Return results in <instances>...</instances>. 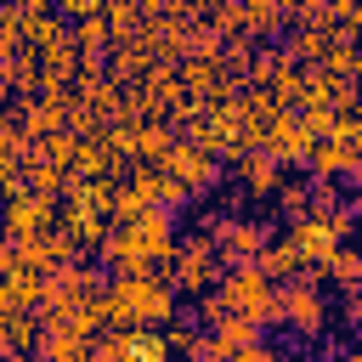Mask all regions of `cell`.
I'll list each match as a JSON object with an SVG mask.
<instances>
[{
    "label": "cell",
    "instance_id": "cell-1",
    "mask_svg": "<svg viewBox=\"0 0 362 362\" xmlns=\"http://www.w3.org/2000/svg\"><path fill=\"white\" fill-rule=\"evenodd\" d=\"M102 311H107V328H164V322H175L181 294L158 272H147V277H107Z\"/></svg>",
    "mask_w": 362,
    "mask_h": 362
},
{
    "label": "cell",
    "instance_id": "cell-2",
    "mask_svg": "<svg viewBox=\"0 0 362 362\" xmlns=\"http://www.w3.org/2000/svg\"><path fill=\"white\" fill-rule=\"evenodd\" d=\"M215 294L226 300V311H232V317H249L260 334L283 322V305H277V283H272L260 266H232V272H221Z\"/></svg>",
    "mask_w": 362,
    "mask_h": 362
},
{
    "label": "cell",
    "instance_id": "cell-3",
    "mask_svg": "<svg viewBox=\"0 0 362 362\" xmlns=\"http://www.w3.org/2000/svg\"><path fill=\"white\" fill-rule=\"evenodd\" d=\"M277 305H283V322L288 334L300 339H322L328 334V300H322V266H305L300 277L277 283Z\"/></svg>",
    "mask_w": 362,
    "mask_h": 362
},
{
    "label": "cell",
    "instance_id": "cell-4",
    "mask_svg": "<svg viewBox=\"0 0 362 362\" xmlns=\"http://www.w3.org/2000/svg\"><path fill=\"white\" fill-rule=\"evenodd\" d=\"M164 283L175 288V294H209L215 283H221V255H215V243L204 238V232H192V238H175V255H170V272H164Z\"/></svg>",
    "mask_w": 362,
    "mask_h": 362
},
{
    "label": "cell",
    "instance_id": "cell-5",
    "mask_svg": "<svg viewBox=\"0 0 362 362\" xmlns=\"http://www.w3.org/2000/svg\"><path fill=\"white\" fill-rule=\"evenodd\" d=\"M51 226H57V204L40 198V192H17V198H6V209H0V238H6V243L40 238V232H51Z\"/></svg>",
    "mask_w": 362,
    "mask_h": 362
},
{
    "label": "cell",
    "instance_id": "cell-6",
    "mask_svg": "<svg viewBox=\"0 0 362 362\" xmlns=\"http://www.w3.org/2000/svg\"><path fill=\"white\" fill-rule=\"evenodd\" d=\"M158 170L175 175L187 192H215V187H221V164H215V153H204V147H192V141H175L170 158H164Z\"/></svg>",
    "mask_w": 362,
    "mask_h": 362
},
{
    "label": "cell",
    "instance_id": "cell-7",
    "mask_svg": "<svg viewBox=\"0 0 362 362\" xmlns=\"http://www.w3.org/2000/svg\"><path fill=\"white\" fill-rule=\"evenodd\" d=\"M260 153L277 158V164H305V158H311V130H305V119L277 113V119L260 130Z\"/></svg>",
    "mask_w": 362,
    "mask_h": 362
},
{
    "label": "cell",
    "instance_id": "cell-8",
    "mask_svg": "<svg viewBox=\"0 0 362 362\" xmlns=\"http://www.w3.org/2000/svg\"><path fill=\"white\" fill-rule=\"evenodd\" d=\"M266 243H272V221H232V226L221 232V243H215L221 272H232V266H255Z\"/></svg>",
    "mask_w": 362,
    "mask_h": 362
},
{
    "label": "cell",
    "instance_id": "cell-9",
    "mask_svg": "<svg viewBox=\"0 0 362 362\" xmlns=\"http://www.w3.org/2000/svg\"><path fill=\"white\" fill-rule=\"evenodd\" d=\"M283 238L300 249V260H305V266H322V260L339 249V232H334L328 221H311V215H305V221H288V232H283Z\"/></svg>",
    "mask_w": 362,
    "mask_h": 362
},
{
    "label": "cell",
    "instance_id": "cell-10",
    "mask_svg": "<svg viewBox=\"0 0 362 362\" xmlns=\"http://www.w3.org/2000/svg\"><path fill=\"white\" fill-rule=\"evenodd\" d=\"M40 300H45V272H11V277H0V317H11V311H40Z\"/></svg>",
    "mask_w": 362,
    "mask_h": 362
},
{
    "label": "cell",
    "instance_id": "cell-11",
    "mask_svg": "<svg viewBox=\"0 0 362 362\" xmlns=\"http://www.w3.org/2000/svg\"><path fill=\"white\" fill-rule=\"evenodd\" d=\"M260 339H266V334H260L249 317H232V311L209 328V351H215V362H226L232 351H249V345H260Z\"/></svg>",
    "mask_w": 362,
    "mask_h": 362
},
{
    "label": "cell",
    "instance_id": "cell-12",
    "mask_svg": "<svg viewBox=\"0 0 362 362\" xmlns=\"http://www.w3.org/2000/svg\"><path fill=\"white\" fill-rule=\"evenodd\" d=\"M85 351H90V339H85V334H74L68 322L40 328V345H34V356H40V362H85Z\"/></svg>",
    "mask_w": 362,
    "mask_h": 362
},
{
    "label": "cell",
    "instance_id": "cell-13",
    "mask_svg": "<svg viewBox=\"0 0 362 362\" xmlns=\"http://www.w3.org/2000/svg\"><path fill=\"white\" fill-rule=\"evenodd\" d=\"M238 181H243V192L272 198V192L283 187V164H277V158H266V153L255 147V153H243V158H238Z\"/></svg>",
    "mask_w": 362,
    "mask_h": 362
},
{
    "label": "cell",
    "instance_id": "cell-14",
    "mask_svg": "<svg viewBox=\"0 0 362 362\" xmlns=\"http://www.w3.org/2000/svg\"><path fill=\"white\" fill-rule=\"evenodd\" d=\"M255 266H260L272 283H288V277H300V272H305V260H300V249H294L288 238H272V243L260 249V260H255Z\"/></svg>",
    "mask_w": 362,
    "mask_h": 362
},
{
    "label": "cell",
    "instance_id": "cell-15",
    "mask_svg": "<svg viewBox=\"0 0 362 362\" xmlns=\"http://www.w3.org/2000/svg\"><path fill=\"white\" fill-rule=\"evenodd\" d=\"M322 277H334L345 294H362V243H339L322 260Z\"/></svg>",
    "mask_w": 362,
    "mask_h": 362
},
{
    "label": "cell",
    "instance_id": "cell-16",
    "mask_svg": "<svg viewBox=\"0 0 362 362\" xmlns=\"http://www.w3.org/2000/svg\"><path fill=\"white\" fill-rule=\"evenodd\" d=\"M170 147H175V136H170V124H158V119H147V124H136V158L141 164H164L170 158Z\"/></svg>",
    "mask_w": 362,
    "mask_h": 362
},
{
    "label": "cell",
    "instance_id": "cell-17",
    "mask_svg": "<svg viewBox=\"0 0 362 362\" xmlns=\"http://www.w3.org/2000/svg\"><path fill=\"white\" fill-rule=\"evenodd\" d=\"M74 45H79V57H107V51H113L107 17H102V11H96V17H79V23H74Z\"/></svg>",
    "mask_w": 362,
    "mask_h": 362
},
{
    "label": "cell",
    "instance_id": "cell-18",
    "mask_svg": "<svg viewBox=\"0 0 362 362\" xmlns=\"http://www.w3.org/2000/svg\"><path fill=\"white\" fill-rule=\"evenodd\" d=\"M283 11H288L283 0H249V6H243V34H249V40H255V34H277V28H283Z\"/></svg>",
    "mask_w": 362,
    "mask_h": 362
},
{
    "label": "cell",
    "instance_id": "cell-19",
    "mask_svg": "<svg viewBox=\"0 0 362 362\" xmlns=\"http://www.w3.org/2000/svg\"><path fill=\"white\" fill-rule=\"evenodd\" d=\"M345 209V192H339V181H317L311 175V198H305V215L311 221H334Z\"/></svg>",
    "mask_w": 362,
    "mask_h": 362
},
{
    "label": "cell",
    "instance_id": "cell-20",
    "mask_svg": "<svg viewBox=\"0 0 362 362\" xmlns=\"http://www.w3.org/2000/svg\"><path fill=\"white\" fill-rule=\"evenodd\" d=\"M102 17H107V28H113V45L130 40V34H141V0H107Z\"/></svg>",
    "mask_w": 362,
    "mask_h": 362
},
{
    "label": "cell",
    "instance_id": "cell-21",
    "mask_svg": "<svg viewBox=\"0 0 362 362\" xmlns=\"http://www.w3.org/2000/svg\"><path fill=\"white\" fill-rule=\"evenodd\" d=\"M0 328H6V339H11V356L40 345V317H34V311H11V317H0Z\"/></svg>",
    "mask_w": 362,
    "mask_h": 362
},
{
    "label": "cell",
    "instance_id": "cell-22",
    "mask_svg": "<svg viewBox=\"0 0 362 362\" xmlns=\"http://www.w3.org/2000/svg\"><path fill=\"white\" fill-rule=\"evenodd\" d=\"M305 198H311V181H288V187H277V192H272L277 221H283V226H288V221H305Z\"/></svg>",
    "mask_w": 362,
    "mask_h": 362
},
{
    "label": "cell",
    "instance_id": "cell-23",
    "mask_svg": "<svg viewBox=\"0 0 362 362\" xmlns=\"http://www.w3.org/2000/svg\"><path fill=\"white\" fill-rule=\"evenodd\" d=\"M130 362H175L158 328H130Z\"/></svg>",
    "mask_w": 362,
    "mask_h": 362
},
{
    "label": "cell",
    "instance_id": "cell-24",
    "mask_svg": "<svg viewBox=\"0 0 362 362\" xmlns=\"http://www.w3.org/2000/svg\"><path fill=\"white\" fill-rule=\"evenodd\" d=\"M187 204H192V192H187L175 175H164V170H158V198H153V209H170V215H181Z\"/></svg>",
    "mask_w": 362,
    "mask_h": 362
},
{
    "label": "cell",
    "instance_id": "cell-25",
    "mask_svg": "<svg viewBox=\"0 0 362 362\" xmlns=\"http://www.w3.org/2000/svg\"><path fill=\"white\" fill-rule=\"evenodd\" d=\"M339 328H345L351 339H362V294H345V305H339Z\"/></svg>",
    "mask_w": 362,
    "mask_h": 362
},
{
    "label": "cell",
    "instance_id": "cell-26",
    "mask_svg": "<svg viewBox=\"0 0 362 362\" xmlns=\"http://www.w3.org/2000/svg\"><path fill=\"white\" fill-rule=\"evenodd\" d=\"M226 362H283V351H277V345H266V339H260V345H249V351H232V356H226Z\"/></svg>",
    "mask_w": 362,
    "mask_h": 362
},
{
    "label": "cell",
    "instance_id": "cell-27",
    "mask_svg": "<svg viewBox=\"0 0 362 362\" xmlns=\"http://www.w3.org/2000/svg\"><path fill=\"white\" fill-rule=\"evenodd\" d=\"M339 362H362V339H356V345H351V351H345Z\"/></svg>",
    "mask_w": 362,
    "mask_h": 362
},
{
    "label": "cell",
    "instance_id": "cell-28",
    "mask_svg": "<svg viewBox=\"0 0 362 362\" xmlns=\"http://www.w3.org/2000/svg\"><path fill=\"white\" fill-rule=\"evenodd\" d=\"M6 356H11V339H6V328H0V362H6Z\"/></svg>",
    "mask_w": 362,
    "mask_h": 362
},
{
    "label": "cell",
    "instance_id": "cell-29",
    "mask_svg": "<svg viewBox=\"0 0 362 362\" xmlns=\"http://www.w3.org/2000/svg\"><path fill=\"white\" fill-rule=\"evenodd\" d=\"M221 6H226V11H243V6H249V0H221Z\"/></svg>",
    "mask_w": 362,
    "mask_h": 362
},
{
    "label": "cell",
    "instance_id": "cell-30",
    "mask_svg": "<svg viewBox=\"0 0 362 362\" xmlns=\"http://www.w3.org/2000/svg\"><path fill=\"white\" fill-rule=\"evenodd\" d=\"M0 113H6V85H0Z\"/></svg>",
    "mask_w": 362,
    "mask_h": 362
}]
</instances>
